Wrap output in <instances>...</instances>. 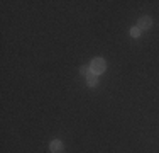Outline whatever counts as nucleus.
<instances>
[{"instance_id":"obj_6","label":"nucleus","mask_w":159,"mask_h":153,"mask_svg":"<svg viewBox=\"0 0 159 153\" xmlns=\"http://www.w3.org/2000/svg\"><path fill=\"white\" fill-rule=\"evenodd\" d=\"M90 72H92V70H90V67H86V65H83V67L80 68V73H81V75H88Z\"/></svg>"},{"instance_id":"obj_5","label":"nucleus","mask_w":159,"mask_h":153,"mask_svg":"<svg viewBox=\"0 0 159 153\" xmlns=\"http://www.w3.org/2000/svg\"><path fill=\"white\" fill-rule=\"evenodd\" d=\"M139 34H141V29L139 27H132L130 29V36L132 37H139Z\"/></svg>"},{"instance_id":"obj_4","label":"nucleus","mask_w":159,"mask_h":153,"mask_svg":"<svg viewBox=\"0 0 159 153\" xmlns=\"http://www.w3.org/2000/svg\"><path fill=\"white\" fill-rule=\"evenodd\" d=\"M86 82H88L90 87H95L97 83H98V75H95L93 72H90V73L86 75Z\"/></svg>"},{"instance_id":"obj_3","label":"nucleus","mask_w":159,"mask_h":153,"mask_svg":"<svg viewBox=\"0 0 159 153\" xmlns=\"http://www.w3.org/2000/svg\"><path fill=\"white\" fill-rule=\"evenodd\" d=\"M49 150H51V153H61V151H63V143H61L59 140L51 141V145H49Z\"/></svg>"},{"instance_id":"obj_2","label":"nucleus","mask_w":159,"mask_h":153,"mask_svg":"<svg viewBox=\"0 0 159 153\" xmlns=\"http://www.w3.org/2000/svg\"><path fill=\"white\" fill-rule=\"evenodd\" d=\"M151 26H152V21H151V17H147V15L141 17V19H139V22H137V27L141 29V31L151 29Z\"/></svg>"},{"instance_id":"obj_1","label":"nucleus","mask_w":159,"mask_h":153,"mask_svg":"<svg viewBox=\"0 0 159 153\" xmlns=\"http://www.w3.org/2000/svg\"><path fill=\"white\" fill-rule=\"evenodd\" d=\"M105 68H107V63H105V60H103V58H95V60L92 61V65H90V70H92L95 75L103 73Z\"/></svg>"}]
</instances>
